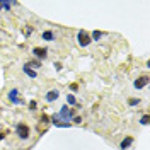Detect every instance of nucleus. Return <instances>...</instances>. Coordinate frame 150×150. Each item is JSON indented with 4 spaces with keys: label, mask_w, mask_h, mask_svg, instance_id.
Returning <instances> with one entry per match:
<instances>
[{
    "label": "nucleus",
    "mask_w": 150,
    "mask_h": 150,
    "mask_svg": "<svg viewBox=\"0 0 150 150\" xmlns=\"http://www.w3.org/2000/svg\"><path fill=\"white\" fill-rule=\"evenodd\" d=\"M16 133L19 135L21 140H28L29 138V126L24 125V123H17L16 125Z\"/></svg>",
    "instance_id": "nucleus-1"
},
{
    "label": "nucleus",
    "mask_w": 150,
    "mask_h": 150,
    "mask_svg": "<svg viewBox=\"0 0 150 150\" xmlns=\"http://www.w3.org/2000/svg\"><path fill=\"white\" fill-rule=\"evenodd\" d=\"M58 116H60V120H62V121L70 123L72 116H74V111H72L68 106H62V109H60V112H58Z\"/></svg>",
    "instance_id": "nucleus-2"
},
{
    "label": "nucleus",
    "mask_w": 150,
    "mask_h": 150,
    "mask_svg": "<svg viewBox=\"0 0 150 150\" xmlns=\"http://www.w3.org/2000/svg\"><path fill=\"white\" fill-rule=\"evenodd\" d=\"M77 41H79V45H80V46L85 48V46H89V45H91V41H92V39H91V36H89L85 31H79V33H77Z\"/></svg>",
    "instance_id": "nucleus-3"
},
{
    "label": "nucleus",
    "mask_w": 150,
    "mask_h": 150,
    "mask_svg": "<svg viewBox=\"0 0 150 150\" xmlns=\"http://www.w3.org/2000/svg\"><path fill=\"white\" fill-rule=\"evenodd\" d=\"M51 123H53L55 126H58V128H68V126H70V123H65V121H62V120H60L58 112L51 116Z\"/></svg>",
    "instance_id": "nucleus-4"
},
{
    "label": "nucleus",
    "mask_w": 150,
    "mask_h": 150,
    "mask_svg": "<svg viewBox=\"0 0 150 150\" xmlns=\"http://www.w3.org/2000/svg\"><path fill=\"white\" fill-rule=\"evenodd\" d=\"M9 101L12 104H22V99L19 97V91L17 89H12L9 92Z\"/></svg>",
    "instance_id": "nucleus-5"
},
{
    "label": "nucleus",
    "mask_w": 150,
    "mask_h": 150,
    "mask_svg": "<svg viewBox=\"0 0 150 150\" xmlns=\"http://www.w3.org/2000/svg\"><path fill=\"white\" fill-rule=\"evenodd\" d=\"M33 55L36 56V58H43V60H45L48 56V50L46 48H34V50H33Z\"/></svg>",
    "instance_id": "nucleus-6"
},
{
    "label": "nucleus",
    "mask_w": 150,
    "mask_h": 150,
    "mask_svg": "<svg viewBox=\"0 0 150 150\" xmlns=\"http://www.w3.org/2000/svg\"><path fill=\"white\" fill-rule=\"evenodd\" d=\"M149 84V77H140V79H137L135 80V89H142V87H145V85Z\"/></svg>",
    "instance_id": "nucleus-7"
},
{
    "label": "nucleus",
    "mask_w": 150,
    "mask_h": 150,
    "mask_svg": "<svg viewBox=\"0 0 150 150\" xmlns=\"http://www.w3.org/2000/svg\"><path fill=\"white\" fill-rule=\"evenodd\" d=\"M60 97V92L58 91H50V92L46 94V101L48 103H53V101H56Z\"/></svg>",
    "instance_id": "nucleus-8"
},
{
    "label": "nucleus",
    "mask_w": 150,
    "mask_h": 150,
    "mask_svg": "<svg viewBox=\"0 0 150 150\" xmlns=\"http://www.w3.org/2000/svg\"><path fill=\"white\" fill-rule=\"evenodd\" d=\"M22 72H24V74L26 75H29V77H31V79H34V77H36V70H33V68H31V67L28 65V63H26V65L22 67Z\"/></svg>",
    "instance_id": "nucleus-9"
},
{
    "label": "nucleus",
    "mask_w": 150,
    "mask_h": 150,
    "mask_svg": "<svg viewBox=\"0 0 150 150\" xmlns=\"http://www.w3.org/2000/svg\"><path fill=\"white\" fill-rule=\"evenodd\" d=\"M43 39H45V41H53V39H55V33H53V31H45V33H43Z\"/></svg>",
    "instance_id": "nucleus-10"
},
{
    "label": "nucleus",
    "mask_w": 150,
    "mask_h": 150,
    "mask_svg": "<svg viewBox=\"0 0 150 150\" xmlns=\"http://www.w3.org/2000/svg\"><path fill=\"white\" fill-rule=\"evenodd\" d=\"M131 143H133V138H131V137H126V138H125V140L121 142V145H120V147H121V149L125 150V149H128Z\"/></svg>",
    "instance_id": "nucleus-11"
},
{
    "label": "nucleus",
    "mask_w": 150,
    "mask_h": 150,
    "mask_svg": "<svg viewBox=\"0 0 150 150\" xmlns=\"http://www.w3.org/2000/svg\"><path fill=\"white\" fill-rule=\"evenodd\" d=\"M12 5H14V4H12V2H7V0H2V2H0V7H4L5 10H10Z\"/></svg>",
    "instance_id": "nucleus-12"
},
{
    "label": "nucleus",
    "mask_w": 150,
    "mask_h": 150,
    "mask_svg": "<svg viewBox=\"0 0 150 150\" xmlns=\"http://www.w3.org/2000/svg\"><path fill=\"white\" fill-rule=\"evenodd\" d=\"M67 103L70 104V106H74V104L77 103V99H75L74 94H68V96H67Z\"/></svg>",
    "instance_id": "nucleus-13"
},
{
    "label": "nucleus",
    "mask_w": 150,
    "mask_h": 150,
    "mask_svg": "<svg viewBox=\"0 0 150 150\" xmlns=\"http://www.w3.org/2000/svg\"><path fill=\"white\" fill-rule=\"evenodd\" d=\"M103 36H104V33H101V31H94V33H92V39H94V41L101 39Z\"/></svg>",
    "instance_id": "nucleus-14"
},
{
    "label": "nucleus",
    "mask_w": 150,
    "mask_h": 150,
    "mask_svg": "<svg viewBox=\"0 0 150 150\" xmlns=\"http://www.w3.org/2000/svg\"><path fill=\"white\" fill-rule=\"evenodd\" d=\"M28 65H29V67H33V70H34V68H39V67H41V63H39L38 60H34V62H29Z\"/></svg>",
    "instance_id": "nucleus-15"
},
{
    "label": "nucleus",
    "mask_w": 150,
    "mask_h": 150,
    "mask_svg": "<svg viewBox=\"0 0 150 150\" xmlns=\"http://www.w3.org/2000/svg\"><path fill=\"white\" fill-rule=\"evenodd\" d=\"M140 123H142V125H143V126H145V125H149V116H147V114H145V116H142Z\"/></svg>",
    "instance_id": "nucleus-16"
},
{
    "label": "nucleus",
    "mask_w": 150,
    "mask_h": 150,
    "mask_svg": "<svg viewBox=\"0 0 150 150\" xmlns=\"http://www.w3.org/2000/svg\"><path fill=\"white\" fill-rule=\"evenodd\" d=\"M130 106H138V104H140V99H130Z\"/></svg>",
    "instance_id": "nucleus-17"
},
{
    "label": "nucleus",
    "mask_w": 150,
    "mask_h": 150,
    "mask_svg": "<svg viewBox=\"0 0 150 150\" xmlns=\"http://www.w3.org/2000/svg\"><path fill=\"white\" fill-rule=\"evenodd\" d=\"M29 109H31V111L36 109V101H31V103H29Z\"/></svg>",
    "instance_id": "nucleus-18"
},
{
    "label": "nucleus",
    "mask_w": 150,
    "mask_h": 150,
    "mask_svg": "<svg viewBox=\"0 0 150 150\" xmlns=\"http://www.w3.org/2000/svg\"><path fill=\"white\" fill-rule=\"evenodd\" d=\"M41 121H43V123H48V116H46V114H43V116H41Z\"/></svg>",
    "instance_id": "nucleus-19"
},
{
    "label": "nucleus",
    "mask_w": 150,
    "mask_h": 150,
    "mask_svg": "<svg viewBox=\"0 0 150 150\" xmlns=\"http://www.w3.org/2000/svg\"><path fill=\"white\" fill-rule=\"evenodd\" d=\"M74 121H75V123H80V121H82V118H80V116H75Z\"/></svg>",
    "instance_id": "nucleus-20"
},
{
    "label": "nucleus",
    "mask_w": 150,
    "mask_h": 150,
    "mask_svg": "<svg viewBox=\"0 0 150 150\" xmlns=\"http://www.w3.org/2000/svg\"><path fill=\"white\" fill-rule=\"evenodd\" d=\"M4 140V135H2V133H0V142Z\"/></svg>",
    "instance_id": "nucleus-21"
},
{
    "label": "nucleus",
    "mask_w": 150,
    "mask_h": 150,
    "mask_svg": "<svg viewBox=\"0 0 150 150\" xmlns=\"http://www.w3.org/2000/svg\"><path fill=\"white\" fill-rule=\"evenodd\" d=\"M0 10H2V7H0Z\"/></svg>",
    "instance_id": "nucleus-22"
}]
</instances>
